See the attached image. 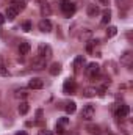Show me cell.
Here are the masks:
<instances>
[{
    "instance_id": "obj_1",
    "label": "cell",
    "mask_w": 133,
    "mask_h": 135,
    "mask_svg": "<svg viewBox=\"0 0 133 135\" xmlns=\"http://www.w3.org/2000/svg\"><path fill=\"white\" fill-rule=\"evenodd\" d=\"M60 9L63 11V14L66 17H72L75 13V3H72L70 0H60Z\"/></svg>"
},
{
    "instance_id": "obj_2",
    "label": "cell",
    "mask_w": 133,
    "mask_h": 135,
    "mask_svg": "<svg viewBox=\"0 0 133 135\" xmlns=\"http://www.w3.org/2000/svg\"><path fill=\"white\" fill-rule=\"evenodd\" d=\"M113 110H114L116 118H121V119L127 118V116H129V113H130V107H129L127 104H119V102H116V104H114Z\"/></svg>"
},
{
    "instance_id": "obj_3",
    "label": "cell",
    "mask_w": 133,
    "mask_h": 135,
    "mask_svg": "<svg viewBox=\"0 0 133 135\" xmlns=\"http://www.w3.org/2000/svg\"><path fill=\"white\" fill-rule=\"evenodd\" d=\"M85 74L88 75L89 80H97L100 79V66L97 63H89L88 68L85 69Z\"/></svg>"
},
{
    "instance_id": "obj_4",
    "label": "cell",
    "mask_w": 133,
    "mask_h": 135,
    "mask_svg": "<svg viewBox=\"0 0 133 135\" xmlns=\"http://www.w3.org/2000/svg\"><path fill=\"white\" fill-rule=\"evenodd\" d=\"M38 57H41V58H44V60H50V58L53 57L52 47H50L49 44H45V42H41V44L38 46Z\"/></svg>"
},
{
    "instance_id": "obj_5",
    "label": "cell",
    "mask_w": 133,
    "mask_h": 135,
    "mask_svg": "<svg viewBox=\"0 0 133 135\" xmlns=\"http://www.w3.org/2000/svg\"><path fill=\"white\" fill-rule=\"evenodd\" d=\"M94 115H96V105H94V104L85 105L83 110H81V113H80L81 119H85V121H91V119L94 118Z\"/></svg>"
},
{
    "instance_id": "obj_6",
    "label": "cell",
    "mask_w": 133,
    "mask_h": 135,
    "mask_svg": "<svg viewBox=\"0 0 133 135\" xmlns=\"http://www.w3.org/2000/svg\"><path fill=\"white\" fill-rule=\"evenodd\" d=\"M75 91H77V83H75V80H74V79H66L64 83H63V93H64L66 96H72V94H75Z\"/></svg>"
},
{
    "instance_id": "obj_7",
    "label": "cell",
    "mask_w": 133,
    "mask_h": 135,
    "mask_svg": "<svg viewBox=\"0 0 133 135\" xmlns=\"http://www.w3.org/2000/svg\"><path fill=\"white\" fill-rule=\"evenodd\" d=\"M121 65H124L125 68L132 69V66H133V52L132 50H125L121 55Z\"/></svg>"
},
{
    "instance_id": "obj_8",
    "label": "cell",
    "mask_w": 133,
    "mask_h": 135,
    "mask_svg": "<svg viewBox=\"0 0 133 135\" xmlns=\"http://www.w3.org/2000/svg\"><path fill=\"white\" fill-rule=\"evenodd\" d=\"M30 68L34 69V71H42V69L47 68V60H44V58H41V57H36L33 61H32Z\"/></svg>"
},
{
    "instance_id": "obj_9",
    "label": "cell",
    "mask_w": 133,
    "mask_h": 135,
    "mask_svg": "<svg viewBox=\"0 0 133 135\" xmlns=\"http://www.w3.org/2000/svg\"><path fill=\"white\" fill-rule=\"evenodd\" d=\"M19 13H21V9H19V8H17V5L13 2V3L6 8V16H5V17H8L9 21H13V19H16V17H17V14H19Z\"/></svg>"
},
{
    "instance_id": "obj_10",
    "label": "cell",
    "mask_w": 133,
    "mask_h": 135,
    "mask_svg": "<svg viewBox=\"0 0 133 135\" xmlns=\"http://www.w3.org/2000/svg\"><path fill=\"white\" fill-rule=\"evenodd\" d=\"M38 28H39L42 33H50V32H52V22H50L47 17H44V19H41V21L38 22Z\"/></svg>"
},
{
    "instance_id": "obj_11",
    "label": "cell",
    "mask_w": 133,
    "mask_h": 135,
    "mask_svg": "<svg viewBox=\"0 0 133 135\" xmlns=\"http://www.w3.org/2000/svg\"><path fill=\"white\" fill-rule=\"evenodd\" d=\"M28 88L30 90H42L44 88V80L39 77H33L28 80Z\"/></svg>"
},
{
    "instance_id": "obj_12",
    "label": "cell",
    "mask_w": 133,
    "mask_h": 135,
    "mask_svg": "<svg viewBox=\"0 0 133 135\" xmlns=\"http://www.w3.org/2000/svg\"><path fill=\"white\" fill-rule=\"evenodd\" d=\"M93 30L91 28H81L80 30V33L77 35V38L80 39V41H83V42H86V41H89L91 38H93Z\"/></svg>"
},
{
    "instance_id": "obj_13",
    "label": "cell",
    "mask_w": 133,
    "mask_h": 135,
    "mask_svg": "<svg viewBox=\"0 0 133 135\" xmlns=\"http://www.w3.org/2000/svg\"><path fill=\"white\" fill-rule=\"evenodd\" d=\"M99 42H100L99 39H94V38H91L89 41H86V52L96 55V47L99 46Z\"/></svg>"
},
{
    "instance_id": "obj_14",
    "label": "cell",
    "mask_w": 133,
    "mask_h": 135,
    "mask_svg": "<svg viewBox=\"0 0 133 135\" xmlns=\"http://www.w3.org/2000/svg\"><path fill=\"white\" fill-rule=\"evenodd\" d=\"M17 49H19V54H21V55H27V54L32 50V46H30L28 41H21Z\"/></svg>"
},
{
    "instance_id": "obj_15",
    "label": "cell",
    "mask_w": 133,
    "mask_h": 135,
    "mask_svg": "<svg viewBox=\"0 0 133 135\" xmlns=\"http://www.w3.org/2000/svg\"><path fill=\"white\" fill-rule=\"evenodd\" d=\"M28 96H30V93L27 90H24V88H17L14 91V98L19 99V101H25V99H28Z\"/></svg>"
},
{
    "instance_id": "obj_16",
    "label": "cell",
    "mask_w": 133,
    "mask_h": 135,
    "mask_svg": "<svg viewBox=\"0 0 133 135\" xmlns=\"http://www.w3.org/2000/svg\"><path fill=\"white\" fill-rule=\"evenodd\" d=\"M85 66V57L83 55H77L75 60H74V71L75 72H80V69Z\"/></svg>"
},
{
    "instance_id": "obj_17",
    "label": "cell",
    "mask_w": 133,
    "mask_h": 135,
    "mask_svg": "<svg viewBox=\"0 0 133 135\" xmlns=\"http://www.w3.org/2000/svg\"><path fill=\"white\" fill-rule=\"evenodd\" d=\"M86 14H88L89 17H97V16L100 14V8L97 6V5H88Z\"/></svg>"
},
{
    "instance_id": "obj_18",
    "label": "cell",
    "mask_w": 133,
    "mask_h": 135,
    "mask_svg": "<svg viewBox=\"0 0 133 135\" xmlns=\"http://www.w3.org/2000/svg\"><path fill=\"white\" fill-rule=\"evenodd\" d=\"M97 93H99V90L96 86H86L81 94H83V98H96Z\"/></svg>"
},
{
    "instance_id": "obj_19",
    "label": "cell",
    "mask_w": 133,
    "mask_h": 135,
    "mask_svg": "<svg viewBox=\"0 0 133 135\" xmlns=\"http://www.w3.org/2000/svg\"><path fill=\"white\" fill-rule=\"evenodd\" d=\"M17 112H19V115H27L30 112V104L27 101H21L19 107H17Z\"/></svg>"
},
{
    "instance_id": "obj_20",
    "label": "cell",
    "mask_w": 133,
    "mask_h": 135,
    "mask_svg": "<svg viewBox=\"0 0 133 135\" xmlns=\"http://www.w3.org/2000/svg\"><path fill=\"white\" fill-rule=\"evenodd\" d=\"M63 108L66 110L67 115H74V113H75V110H77V104H75L74 101H69V102H66V104L63 105Z\"/></svg>"
},
{
    "instance_id": "obj_21",
    "label": "cell",
    "mask_w": 133,
    "mask_h": 135,
    "mask_svg": "<svg viewBox=\"0 0 133 135\" xmlns=\"http://www.w3.org/2000/svg\"><path fill=\"white\" fill-rule=\"evenodd\" d=\"M116 5H117V8H119V9L127 11V9H130L132 2H130V0H116Z\"/></svg>"
},
{
    "instance_id": "obj_22",
    "label": "cell",
    "mask_w": 133,
    "mask_h": 135,
    "mask_svg": "<svg viewBox=\"0 0 133 135\" xmlns=\"http://www.w3.org/2000/svg\"><path fill=\"white\" fill-rule=\"evenodd\" d=\"M49 72H50V75H58V74L61 72V65H60L58 61L52 63V65H50V68H49Z\"/></svg>"
},
{
    "instance_id": "obj_23",
    "label": "cell",
    "mask_w": 133,
    "mask_h": 135,
    "mask_svg": "<svg viewBox=\"0 0 133 135\" xmlns=\"http://www.w3.org/2000/svg\"><path fill=\"white\" fill-rule=\"evenodd\" d=\"M86 132L91 135H100V126H97V124H88L86 126Z\"/></svg>"
},
{
    "instance_id": "obj_24",
    "label": "cell",
    "mask_w": 133,
    "mask_h": 135,
    "mask_svg": "<svg viewBox=\"0 0 133 135\" xmlns=\"http://www.w3.org/2000/svg\"><path fill=\"white\" fill-rule=\"evenodd\" d=\"M110 21H111V11H110V8H108V9H105V11H103L100 24H102V25H106V24H110Z\"/></svg>"
},
{
    "instance_id": "obj_25",
    "label": "cell",
    "mask_w": 133,
    "mask_h": 135,
    "mask_svg": "<svg viewBox=\"0 0 133 135\" xmlns=\"http://www.w3.org/2000/svg\"><path fill=\"white\" fill-rule=\"evenodd\" d=\"M8 74H9V71H8L6 65L3 63V60H2V57H0V75H2V77H6Z\"/></svg>"
},
{
    "instance_id": "obj_26",
    "label": "cell",
    "mask_w": 133,
    "mask_h": 135,
    "mask_svg": "<svg viewBox=\"0 0 133 135\" xmlns=\"http://www.w3.org/2000/svg\"><path fill=\"white\" fill-rule=\"evenodd\" d=\"M57 126H60V127L66 129L67 126H69V118H66V116H63V118H58V121H57Z\"/></svg>"
},
{
    "instance_id": "obj_27",
    "label": "cell",
    "mask_w": 133,
    "mask_h": 135,
    "mask_svg": "<svg viewBox=\"0 0 133 135\" xmlns=\"http://www.w3.org/2000/svg\"><path fill=\"white\" fill-rule=\"evenodd\" d=\"M116 33H117V27L110 25V27L106 28V38H113V36H116Z\"/></svg>"
},
{
    "instance_id": "obj_28",
    "label": "cell",
    "mask_w": 133,
    "mask_h": 135,
    "mask_svg": "<svg viewBox=\"0 0 133 135\" xmlns=\"http://www.w3.org/2000/svg\"><path fill=\"white\" fill-rule=\"evenodd\" d=\"M38 135H53V132L49 131L47 127H41V129L38 131Z\"/></svg>"
},
{
    "instance_id": "obj_29",
    "label": "cell",
    "mask_w": 133,
    "mask_h": 135,
    "mask_svg": "<svg viewBox=\"0 0 133 135\" xmlns=\"http://www.w3.org/2000/svg\"><path fill=\"white\" fill-rule=\"evenodd\" d=\"M22 30H24V32H30V30H32V22H30V21H25V22L22 24Z\"/></svg>"
},
{
    "instance_id": "obj_30",
    "label": "cell",
    "mask_w": 133,
    "mask_h": 135,
    "mask_svg": "<svg viewBox=\"0 0 133 135\" xmlns=\"http://www.w3.org/2000/svg\"><path fill=\"white\" fill-rule=\"evenodd\" d=\"M55 132L60 135H64V132H66V129H63V127H60V126H55Z\"/></svg>"
},
{
    "instance_id": "obj_31",
    "label": "cell",
    "mask_w": 133,
    "mask_h": 135,
    "mask_svg": "<svg viewBox=\"0 0 133 135\" xmlns=\"http://www.w3.org/2000/svg\"><path fill=\"white\" fill-rule=\"evenodd\" d=\"M100 5H103V6H108L110 5V0H99Z\"/></svg>"
},
{
    "instance_id": "obj_32",
    "label": "cell",
    "mask_w": 133,
    "mask_h": 135,
    "mask_svg": "<svg viewBox=\"0 0 133 135\" xmlns=\"http://www.w3.org/2000/svg\"><path fill=\"white\" fill-rule=\"evenodd\" d=\"M5 21H6V17H5L3 14H0V25H3V24H5Z\"/></svg>"
},
{
    "instance_id": "obj_33",
    "label": "cell",
    "mask_w": 133,
    "mask_h": 135,
    "mask_svg": "<svg viewBox=\"0 0 133 135\" xmlns=\"http://www.w3.org/2000/svg\"><path fill=\"white\" fill-rule=\"evenodd\" d=\"M16 135H28V134H27V132H24V131H22V132H17V134H16Z\"/></svg>"
},
{
    "instance_id": "obj_34",
    "label": "cell",
    "mask_w": 133,
    "mask_h": 135,
    "mask_svg": "<svg viewBox=\"0 0 133 135\" xmlns=\"http://www.w3.org/2000/svg\"><path fill=\"white\" fill-rule=\"evenodd\" d=\"M66 135H78V132L75 131V132H72V134H66Z\"/></svg>"
},
{
    "instance_id": "obj_35",
    "label": "cell",
    "mask_w": 133,
    "mask_h": 135,
    "mask_svg": "<svg viewBox=\"0 0 133 135\" xmlns=\"http://www.w3.org/2000/svg\"><path fill=\"white\" fill-rule=\"evenodd\" d=\"M0 102H2V93H0Z\"/></svg>"
}]
</instances>
